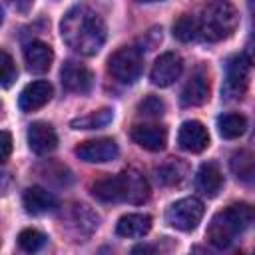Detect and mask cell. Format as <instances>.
Wrapping results in <instances>:
<instances>
[{
	"label": "cell",
	"instance_id": "23",
	"mask_svg": "<svg viewBox=\"0 0 255 255\" xmlns=\"http://www.w3.org/2000/svg\"><path fill=\"white\" fill-rule=\"evenodd\" d=\"M112 120H114V112L110 108H104V110H98V112H92L88 116L72 120L70 126L74 129H98V128H106Z\"/></svg>",
	"mask_w": 255,
	"mask_h": 255
},
{
	"label": "cell",
	"instance_id": "20",
	"mask_svg": "<svg viewBox=\"0 0 255 255\" xmlns=\"http://www.w3.org/2000/svg\"><path fill=\"white\" fill-rule=\"evenodd\" d=\"M92 195L104 203H118L124 201L122 195V179L120 173L118 175H110V177H102L92 185Z\"/></svg>",
	"mask_w": 255,
	"mask_h": 255
},
{
	"label": "cell",
	"instance_id": "2",
	"mask_svg": "<svg viewBox=\"0 0 255 255\" xmlns=\"http://www.w3.org/2000/svg\"><path fill=\"white\" fill-rule=\"evenodd\" d=\"M255 219V211L247 203H233L217 211L207 227V241L217 249H227Z\"/></svg>",
	"mask_w": 255,
	"mask_h": 255
},
{
	"label": "cell",
	"instance_id": "27",
	"mask_svg": "<svg viewBox=\"0 0 255 255\" xmlns=\"http://www.w3.org/2000/svg\"><path fill=\"white\" fill-rule=\"evenodd\" d=\"M137 112L141 116H147V118H159L165 112V104L157 96H147L137 104Z\"/></svg>",
	"mask_w": 255,
	"mask_h": 255
},
{
	"label": "cell",
	"instance_id": "9",
	"mask_svg": "<svg viewBox=\"0 0 255 255\" xmlns=\"http://www.w3.org/2000/svg\"><path fill=\"white\" fill-rule=\"evenodd\" d=\"M60 80L68 92L88 94L92 90V84H94V74L88 66L80 64L76 60H68L60 70Z\"/></svg>",
	"mask_w": 255,
	"mask_h": 255
},
{
	"label": "cell",
	"instance_id": "34",
	"mask_svg": "<svg viewBox=\"0 0 255 255\" xmlns=\"http://www.w3.org/2000/svg\"><path fill=\"white\" fill-rule=\"evenodd\" d=\"M253 141H255V131H253Z\"/></svg>",
	"mask_w": 255,
	"mask_h": 255
},
{
	"label": "cell",
	"instance_id": "31",
	"mask_svg": "<svg viewBox=\"0 0 255 255\" xmlns=\"http://www.w3.org/2000/svg\"><path fill=\"white\" fill-rule=\"evenodd\" d=\"M245 58L249 60V64H255V32L247 38V44H245Z\"/></svg>",
	"mask_w": 255,
	"mask_h": 255
},
{
	"label": "cell",
	"instance_id": "22",
	"mask_svg": "<svg viewBox=\"0 0 255 255\" xmlns=\"http://www.w3.org/2000/svg\"><path fill=\"white\" fill-rule=\"evenodd\" d=\"M217 129L219 135L225 139H235L245 133L247 129V120L241 114H223L217 118Z\"/></svg>",
	"mask_w": 255,
	"mask_h": 255
},
{
	"label": "cell",
	"instance_id": "18",
	"mask_svg": "<svg viewBox=\"0 0 255 255\" xmlns=\"http://www.w3.org/2000/svg\"><path fill=\"white\" fill-rule=\"evenodd\" d=\"M195 183H197V189L203 195L215 197L223 187V175H221L219 165L215 161L201 163L199 169H197V175H195Z\"/></svg>",
	"mask_w": 255,
	"mask_h": 255
},
{
	"label": "cell",
	"instance_id": "12",
	"mask_svg": "<svg viewBox=\"0 0 255 255\" xmlns=\"http://www.w3.org/2000/svg\"><path fill=\"white\" fill-rule=\"evenodd\" d=\"M129 135L139 147L147 151H161L167 143V129L157 124H137L131 128Z\"/></svg>",
	"mask_w": 255,
	"mask_h": 255
},
{
	"label": "cell",
	"instance_id": "5",
	"mask_svg": "<svg viewBox=\"0 0 255 255\" xmlns=\"http://www.w3.org/2000/svg\"><path fill=\"white\" fill-rule=\"evenodd\" d=\"M108 72L120 84H133L141 74V54L135 48H120L108 60Z\"/></svg>",
	"mask_w": 255,
	"mask_h": 255
},
{
	"label": "cell",
	"instance_id": "29",
	"mask_svg": "<svg viewBox=\"0 0 255 255\" xmlns=\"http://www.w3.org/2000/svg\"><path fill=\"white\" fill-rule=\"evenodd\" d=\"M8 4H10L16 12L28 14V12L32 10V6H34V0H8Z\"/></svg>",
	"mask_w": 255,
	"mask_h": 255
},
{
	"label": "cell",
	"instance_id": "14",
	"mask_svg": "<svg viewBox=\"0 0 255 255\" xmlns=\"http://www.w3.org/2000/svg\"><path fill=\"white\" fill-rule=\"evenodd\" d=\"M52 94H54V90H52L50 82H46V80L32 82L20 92L18 106L22 112H36L52 100Z\"/></svg>",
	"mask_w": 255,
	"mask_h": 255
},
{
	"label": "cell",
	"instance_id": "17",
	"mask_svg": "<svg viewBox=\"0 0 255 255\" xmlns=\"http://www.w3.org/2000/svg\"><path fill=\"white\" fill-rule=\"evenodd\" d=\"M22 203H24V209L32 215H42V213L54 211L58 207V199L54 197V193H50L48 189H44L40 185L28 187L22 195Z\"/></svg>",
	"mask_w": 255,
	"mask_h": 255
},
{
	"label": "cell",
	"instance_id": "28",
	"mask_svg": "<svg viewBox=\"0 0 255 255\" xmlns=\"http://www.w3.org/2000/svg\"><path fill=\"white\" fill-rule=\"evenodd\" d=\"M0 68H2V88L6 90L14 84L16 76H18L16 64H14V60L10 58V54L6 50H2V54H0Z\"/></svg>",
	"mask_w": 255,
	"mask_h": 255
},
{
	"label": "cell",
	"instance_id": "10",
	"mask_svg": "<svg viewBox=\"0 0 255 255\" xmlns=\"http://www.w3.org/2000/svg\"><path fill=\"white\" fill-rule=\"evenodd\" d=\"M209 98V74L203 66H197L181 90L183 106H201Z\"/></svg>",
	"mask_w": 255,
	"mask_h": 255
},
{
	"label": "cell",
	"instance_id": "6",
	"mask_svg": "<svg viewBox=\"0 0 255 255\" xmlns=\"http://www.w3.org/2000/svg\"><path fill=\"white\" fill-rule=\"evenodd\" d=\"M249 84V60L245 56H231L225 64V82L221 94L225 100H239L243 98Z\"/></svg>",
	"mask_w": 255,
	"mask_h": 255
},
{
	"label": "cell",
	"instance_id": "25",
	"mask_svg": "<svg viewBox=\"0 0 255 255\" xmlns=\"http://www.w3.org/2000/svg\"><path fill=\"white\" fill-rule=\"evenodd\" d=\"M18 245L22 251H28V253H34L38 249H42L46 245V235L38 229H24L20 235H18Z\"/></svg>",
	"mask_w": 255,
	"mask_h": 255
},
{
	"label": "cell",
	"instance_id": "3",
	"mask_svg": "<svg viewBox=\"0 0 255 255\" xmlns=\"http://www.w3.org/2000/svg\"><path fill=\"white\" fill-rule=\"evenodd\" d=\"M239 24L235 6L229 0L211 2L199 18V36L207 42H219L229 38Z\"/></svg>",
	"mask_w": 255,
	"mask_h": 255
},
{
	"label": "cell",
	"instance_id": "4",
	"mask_svg": "<svg viewBox=\"0 0 255 255\" xmlns=\"http://www.w3.org/2000/svg\"><path fill=\"white\" fill-rule=\"evenodd\" d=\"M203 203L197 197H183L171 203L165 211V221L179 231H193L203 217Z\"/></svg>",
	"mask_w": 255,
	"mask_h": 255
},
{
	"label": "cell",
	"instance_id": "13",
	"mask_svg": "<svg viewBox=\"0 0 255 255\" xmlns=\"http://www.w3.org/2000/svg\"><path fill=\"white\" fill-rule=\"evenodd\" d=\"M122 179V195L128 203H143L149 197V185L147 179L133 167H128L120 173Z\"/></svg>",
	"mask_w": 255,
	"mask_h": 255
},
{
	"label": "cell",
	"instance_id": "21",
	"mask_svg": "<svg viewBox=\"0 0 255 255\" xmlns=\"http://www.w3.org/2000/svg\"><path fill=\"white\" fill-rule=\"evenodd\" d=\"M231 171L241 181H253L255 179V155L247 149H239L229 159Z\"/></svg>",
	"mask_w": 255,
	"mask_h": 255
},
{
	"label": "cell",
	"instance_id": "11",
	"mask_svg": "<svg viewBox=\"0 0 255 255\" xmlns=\"http://www.w3.org/2000/svg\"><path fill=\"white\" fill-rule=\"evenodd\" d=\"M177 143L185 151L199 153L209 145V133H207V129L201 122L187 120V122L181 124L179 131H177Z\"/></svg>",
	"mask_w": 255,
	"mask_h": 255
},
{
	"label": "cell",
	"instance_id": "24",
	"mask_svg": "<svg viewBox=\"0 0 255 255\" xmlns=\"http://www.w3.org/2000/svg\"><path fill=\"white\" fill-rule=\"evenodd\" d=\"M173 36L179 42H191L199 36V20L193 18L191 14H181L173 22Z\"/></svg>",
	"mask_w": 255,
	"mask_h": 255
},
{
	"label": "cell",
	"instance_id": "19",
	"mask_svg": "<svg viewBox=\"0 0 255 255\" xmlns=\"http://www.w3.org/2000/svg\"><path fill=\"white\" fill-rule=\"evenodd\" d=\"M149 229H151V217L145 213H128V215L120 217V221L116 225L118 235L128 237V239L143 237L149 233Z\"/></svg>",
	"mask_w": 255,
	"mask_h": 255
},
{
	"label": "cell",
	"instance_id": "8",
	"mask_svg": "<svg viewBox=\"0 0 255 255\" xmlns=\"http://www.w3.org/2000/svg\"><path fill=\"white\" fill-rule=\"evenodd\" d=\"M181 72H183L181 56L175 52H165L155 60V64L149 72V80L153 86L167 88V86L175 84V80L181 76Z\"/></svg>",
	"mask_w": 255,
	"mask_h": 255
},
{
	"label": "cell",
	"instance_id": "16",
	"mask_svg": "<svg viewBox=\"0 0 255 255\" xmlns=\"http://www.w3.org/2000/svg\"><path fill=\"white\" fill-rule=\"evenodd\" d=\"M52 60H54V52L46 42L32 40L24 46V62L30 72H34V74L48 72L52 66Z\"/></svg>",
	"mask_w": 255,
	"mask_h": 255
},
{
	"label": "cell",
	"instance_id": "1",
	"mask_svg": "<svg viewBox=\"0 0 255 255\" xmlns=\"http://www.w3.org/2000/svg\"><path fill=\"white\" fill-rule=\"evenodd\" d=\"M62 40L82 56H94L106 42V24L98 12L88 6L70 8L60 22Z\"/></svg>",
	"mask_w": 255,
	"mask_h": 255
},
{
	"label": "cell",
	"instance_id": "26",
	"mask_svg": "<svg viewBox=\"0 0 255 255\" xmlns=\"http://www.w3.org/2000/svg\"><path fill=\"white\" fill-rule=\"evenodd\" d=\"M183 175V165L177 163V161H167L163 165H159L155 169V177L159 183L163 185H171V183H177Z\"/></svg>",
	"mask_w": 255,
	"mask_h": 255
},
{
	"label": "cell",
	"instance_id": "7",
	"mask_svg": "<svg viewBox=\"0 0 255 255\" xmlns=\"http://www.w3.org/2000/svg\"><path fill=\"white\" fill-rule=\"evenodd\" d=\"M74 153L82 161H88V163H106V161L116 159L120 149L112 137H100V139L82 141L80 145H76Z\"/></svg>",
	"mask_w": 255,
	"mask_h": 255
},
{
	"label": "cell",
	"instance_id": "33",
	"mask_svg": "<svg viewBox=\"0 0 255 255\" xmlns=\"http://www.w3.org/2000/svg\"><path fill=\"white\" fill-rule=\"evenodd\" d=\"M137 2H157V0H137Z\"/></svg>",
	"mask_w": 255,
	"mask_h": 255
},
{
	"label": "cell",
	"instance_id": "32",
	"mask_svg": "<svg viewBox=\"0 0 255 255\" xmlns=\"http://www.w3.org/2000/svg\"><path fill=\"white\" fill-rule=\"evenodd\" d=\"M249 10H251V14L255 16V0H249Z\"/></svg>",
	"mask_w": 255,
	"mask_h": 255
},
{
	"label": "cell",
	"instance_id": "15",
	"mask_svg": "<svg viewBox=\"0 0 255 255\" xmlns=\"http://www.w3.org/2000/svg\"><path fill=\"white\" fill-rule=\"evenodd\" d=\"M28 145L36 155L52 153L58 145V135L54 128L46 122H34L28 128Z\"/></svg>",
	"mask_w": 255,
	"mask_h": 255
},
{
	"label": "cell",
	"instance_id": "30",
	"mask_svg": "<svg viewBox=\"0 0 255 255\" xmlns=\"http://www.w3.org/2000/svg\"><path fill=\"white\" fill-rule=\"evenodd\" d=\"M0 145H2V161H6L10 151H12V135L8 131H2V143Z\"/></svg>",
	"mask_w": 255,
	"mask_h": 255
}]
</instances>
